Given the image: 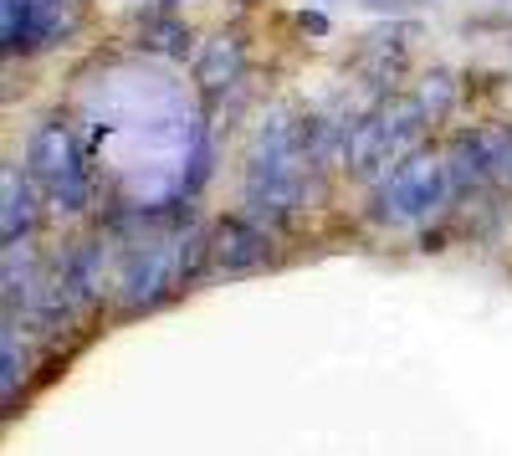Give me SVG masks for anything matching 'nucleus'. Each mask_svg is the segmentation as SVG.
Returning <instances> with one entry per match:
<instances>
[{"mask_svg":"<svg viewBox=\"0 0 512 456\" xmlns=\"http://www.w3.org/2000/svg\"><path fill=\"white\" fill-rule=\"evenodd\" d=\"M246 77V36L241 31H216L195 52V88L216 103L221 93H236Z\"/></svg>","mask_w":512,"mask_h":456,"instance_id":"39448f33","label":"nucleus"},{"mask_svg":"<svg viewBox=\"0 0 512 456\" xmlns=\"http://www.w3.org/2000/svg\"><path fill=\"white\" fill-rule=\"evenodd\" d=\"M369 11H390V16H405V11H415V0H364Z\"/></svg>","mask_w":512,"mask_h":456,"instance_id":"2eb2a0df","label":"nucleus"},{"mask_svg":"<svg viewBox=\"0 0 512 456\" xmlns=\"http://www.w3.org/2000/svg\"><path fill=\"white\" fill-rule=\"evenodd\" d=\"M26 369H31V349L21 339V323L6 318V328H0V400L16 405L21 385H26Z\"/></svg>","mask_w":512,"mask_h":456,"instance_id":"9d476101","label":"nucleus"},{"mask_svg":"<svg viewBox=\"0 0 512 456\" xmlns=\"http://www.w3.org/2000/svg\"><path fill=\"white\" fill-rule=\"evenodd\" d=\"M328 195V175H318L303 149V118L292 108H272L256 129V149L246 164V185H241V216L282 226L287 216L308 211L313 200Z\"/></svg>","mask_w":512,"mask_h":456,"instance_id":"f257e3e1","label":"nucleus"},{"mask_svg":"<svg viewBox=\"0 0 512 456\" xmlns=\"http://www.w3.org/2000/svg\"><path fill=\"white\" fill-rule=\"evenodd\" d=\"M164 6H169V11H175V6H180V0H164Z\"/></svg>","mask_w":512,"mask_h":456,"instance_id":"dca6fc26","label":"nucleus"},{"mask_svg":"<svg viewBox=\"0 0 512 456\" xmlns=\"http://www.w3.org/2000/svg\"><path fill=\"white\" fill-rule=\"evenodd\" d=\"M492 175H497V190L512 195V139H507V149H502V159H497V170H492Z\"/></svg>","mask_w":512,"mask_h":456,"instance_id":"4468645a","label":"nucleus"},{"mask_svg":"<svg viewBox=\"0 0 512 456\" xmlns=\"http://www.w3.org/2000/svg\"><path fill=\"white\" fill-rule=\"evenodd\" d=\"M456 98H461V82H456V72H446V67H431V72L415 82V103H420V113L431 118V123L451 118Z\"/></svg>","mask_w":512,"mask_h":456,"instance_id":"9b49d317","label":"nucleus"},{"mask_svg":"<svg viewBox=\"0 0 512 456\" xmlns=\"http://www.w3.org/2000/svg\"><path fill=\"white\" fill-rule=\"evenodd\" d=\"M267 262H272V226L241 211L210 226V257H205L210 277H246V272H262Z\"/></svg>","mask_w":512,"mask_h":456,"instance_id":"20e7f679","label":"nucleus"},{"mask_svg":"<svg viewBox=\"0 0 512 456\" xmlns=\"http://www.w3.org/2000/svg\"><path fill=\"white\" fill-rule=\"evenodd\" d=\"M451 205V180H446V154L436 149H415L400 159L384 180H374V221L379 226H415L431 221Z\"/></svg>","mask_w":512,"mask_h":456,"instance_id":"7ed1b4c3","label":"nucleus"},{"mask_svg":"<svg viewBox=\"0 0 512 456\" xmlns=\"http://www.w3.org/2000/svg\"><path fill=\"white\" fill-rule=\"evenodd\" d=\"M134 21H139V47H144V52H159V57H185L190 41H195V31H190L175 11H169V6L139 11Z\"/></svg>","mask_w":512,"mask_h":456,"instance_id":"6e6552de","label":"nucleus"},{"mask_svg":"<svg viewBox=\"0 0 512 456\" xmlns=\"http://www.w3.org/2000/svg\"><path fill=\"white\" fill-rule=\"evenodd\" d=\"M36 221H41V185L26 175V164H6L0 170V241L6 246L31 241Z\"/></svg>","mask_w":512,"mask_h":456,"instance_id":"423d86ee","label":"nucleus"},{"mask_svg":"<svg viewBox=\"0 0 512 456\" xmlns=\"http://www.w3.org/2000/svg\"><path fill=\"white\" fill-rule=\"evenodd\" d=\"M297 26H303L308 36H328V31H333V21H328L323 11H303V16H297Z\"/></svg>","mask_w":512,"mask_h":456,"instance_id":"ddd939ff","label":"nucleus"},{"mask_svg":"<svg viewBox=\"0 0 512 456\" xmlns=\"http://www.w3.org/2000/svg\"><path fill=\"white\" fill-rule=\"evenodd\" d=\"M26 11H31V0H0V41H6V57H16V52H21Z\"/></svg>","mask_w":512,"mask_h":456,"instance_id":"f8f14e48","label":"nucleus"},{"mask_svg":"<svg viewBox=\"0 0 512 456\" xmlns=\"http://www.w3.org/2000/svg\"><path fill=\"white\" fill-rule=\"evenodd\" d=\"M26 175L41 185V195H47V205L57 216H82L93 205V175H88V159H82L77 149V134L67 129V123L47 118L36 123V129L26 134Z\"/></svg>","mask_w":512,"mask_h":456,"instance_id":"f03ea898","label":"nucleus"},{"mask_svg":"<svg viewBox=\"0 0 512 456\" xmlns=\"http://www.w3.org/2000/svg\"><path fill=\"white\" fill-rule=\"evenodd\" d=\"M72 26H77V0H31L26 31H21V57L57 47Z\"/></svg>","mask_w":512,"mask_h":456,"instance_id":"0eeeda50","label":"nucleus"},{"mask_svg":"<svg viewBox=\"0 0 512 456\" xmlns=\"http://www.w3.org/2000/svg\"><path fill=\"white\" fill-rule=\"evenodd\" d=\"M405 47H410V41H400V31H379V36H369V41H364V52H359V72L374 82V88H390V82L400 77Z\"/></svg>","mask_w":512,"mask_h":456,"instance_id":"1a4fd4ad","label":"nucleus"}]
</instances>
